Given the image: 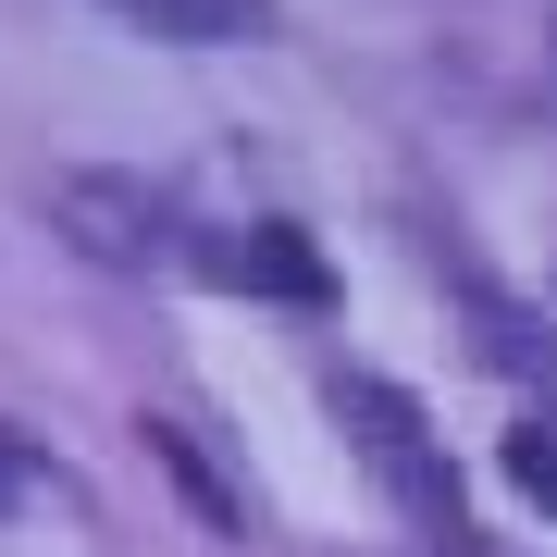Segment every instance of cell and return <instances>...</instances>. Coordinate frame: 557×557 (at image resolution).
Returning a JSON list of instances; mask_svg holds the SVG:
<instances>
[{"instance_id": "obj_1", "label": "cell", "mask_w": 557, "mask_h": 557, "mask_svg": "<svg viewBox=\"0 0 557 557\" xmlns=\"http://www.w3.org/2000/svg\"><path fill=\"white\" fill-rule=\"evenodd\" d=\"M335 409H347V446L372 458V483L397 496V520H409V533L434 545V557H458V545H471V508H458L446 434H434V421H421V409H409L384 372H335Z\"/></svg>"}, {"instance_id": "obj_2", "label": "cell", "mask_w": 557, "mask_h": 557, "mask_svg": "<svg viewBox=\"0 0 557 557\" xmlns=\"http://www.w3.org/2000/svg\"><path fill=\"white\" fill-rule=\"evenodd\" d=\"M62 223H75L87 260H112V273H149V260H174V199L137 174H62Z\"/></svg>"}, {"instance_id": "obj_3", "label": "cell", "mask_w": 557, "mask_h": 557, "mask_svg": "<svg viewBox=\"0 0 557 557\" xmlns=\"http://www.w3.org/2000/svg\"><path fill=\"white\" fill-rule=\"evenodd\" d=\"M186 260H199L211 285H248V298H322V260L298 236H273V223H260V236H211V248H186Z\"/></svg>"}, {"instance_id": "obj_4", "label": "cell", "mask_w": 557, "mask_h": 557, "mask_svg": "<svg viewBox=\"0 0 557 557\" xmlns=\"http://www.w3.org/2000/svg\"><path fill=\"white\" fill-rule=\"evenodd\" d=\"M100 13H124V25L161 38V50H223V38H260L273 0H100Z\"/></svg>"}, {"instance_id": "obj_5", "label": "cell", "mask_w": 557, "mask_h": 557, "mask_svg": "<svg viewBox=\"0 0 557 557\" xmlns=\"http://www.w3.org/2000/svg\"><path fill=\"white\" fill-rule=\"evenodd\" d=\"M137 434H149V458H161V471H174V483H186V496H199V508H211V533H260V508H248V496H236V483H223V471H211V458H199V434H186V421H137Z\"/></svg>"}, {"instance_id": "obj_6", "label": "cell", "mask_w": 557, "mask_h": 557, "mask_svg": "<svg viewBox=\"0 0 557 557\" xmlns=\"http://www.w3.org/2000/svg\"><path fill=\"white\" fill-rule=\"evenodd\" d=\"M508 483L533 508H557V434H508Z\"/></svg>"}, {"instance_id": "obj_7", "label": "cell", "mask_w": 557, "mask_h": 557, "mask_svg": "<svg viewBox=\"0 0 557 557\" xmlns=\"http://www.w3.org/2000/svg\"><path fill=\"white\" fill-rule=\"evenodd\" d=\"M25 496H50V471H38V458H25L13 434H0V508H25Z\"/></svg>"}, {"instance_id": "obj_8", "label": "cell", "mask_w": 557, "mask_h": 557, "mask_svg": "<svg viewBox=\"0 0 557 557\" xmlns=\"http://www.w3.org/2000/svg\"><path fill=\"white\" fill-rule=\"evenodd\" d=\"M458 557H471V545H458Z\"/></svg>"}]
</instances>
